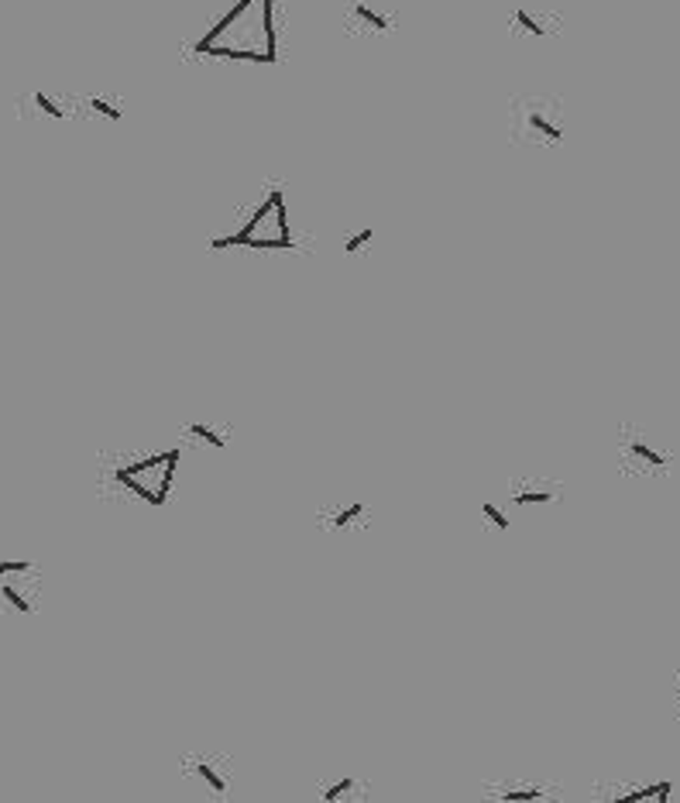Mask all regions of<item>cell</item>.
I'll list each match as a JSON object with an SVG mask.
<instances>
[{"mask_svg":"<svg viewBox=\"0 0 680 803\" xmlns=\"http://www.w3.org/2000/svg\"><path fill=\"white\" fill-rule=\"evenodd\" d=\"M0 611L38 615V567L25 573H0Z\"/></svg>","mask_w":680,"mask_h":803,"instance_id":"1","label":"cell"},{"mask_svg":"<svg viewBox=\"0 0 680 803\" xmlns=\"http://www.w3.org/2000/svg\"><path fill=\"white\" fill-rule=\"evenodd\" d=\"M516 114H519V134H529L533 141H550V145H560L564 141V128H560V121L557 117H550L547 114V106L540 104V100H526V104L516 106Z\"/></svg>","mask_w":680,"mask_h":803,"instance_id":"2","label":"cell"},{"mask_svg":"<svg viewBox=\"0 0 680 803\" xmlns=\"http://www.w3.org/2000/svg\"><path fill=\"white\" fill-rule=\"evenodd\" d=\"M316 525L327 532H351V529H368L371 525V512L365 501H351V505H334L323 508L316 515Z\"/></svg>","mask_w":680,"mask_h":803,"instance_id":"3","label":"cell"},{"mask_svg":"<svg viewBox=\"0 0 680 803\" xmlns=\"http://www.w3.org/2000/svg\"><path fill=\"white\" fill-rule=\"evenodd\" d=\"M179 766H183V773H193V776L203 779V783L210 786V793H213L217 800H227V797H231V779L217 773L213 759H207V755H183V762H179Z\"/></svg>","mask_w":680,"mask_h":803,"instance_id":"4","label":"cell"},{"mask_svg":"<svg viewBox=\"0 0 680 803\" xmlns=\"http://www.w3.org/2000/svg\"><path fill=\"white\" fill-rule=\"evenodd\" d=\"M509 498H512L516 508H533V505H550V501H557V498H560V488L550 484V481H516L512 491H509Z\"/></svg>","mask_w":680,"mask_h":803,"instance_id":"5","label":"cell"},{"mask_svg":"<svg viewBox=\"0 0 680 803\" xmlns=\"http://www.w3.org/2000/svg\"><path fill=\"white\" fill-rule=\"evenodd\" d=\"M622 460H639V464H646V467H667V457L656 453L639 433H626L622 436Z\"/></svg>","mask_w":680,"mask_h":803,"instance_id":"6","label":"cell"},{"mask_svg":"<svg viewBox=\"0 0 680 803\" xmlns=\"http://www.w3.org/2000/svg\"><path fill=\"white\" fill-rule=\"evenodd\" d=\"M196 52H203V55H213V59H244V62H275L268 52H248V49H237V45H217V42H210V45H196Z\"/></svg>","mask_w":680,"mask_h":803,"instance_id":"7","label":"cell"},{"mask_svg":"<svg viewBox=\"0 0 680 803\" xmlns=\"http://www.w3.org/2000/svg\"><path fill=\"white\" fill-rule=\"evenodd\" d=\"M492 800H547L550 793L543 790V786H488L485 790Z\"/></svg>","mask_w":680,"mask_h":803,"instance_id":"8","label":"cell"},{"mask_svg":"<svg viewBox=\"0 0 680 803\" xmlns=\"http://www.w3.org/2000/svg\"><path fill=\"white\" fill-rule=\"evenodd\" d=\"M358 790H365L361 783L354 776H344L337 779V783H330V786H323L320 793H323V800L327 803H337V800H354V797H365V793H358Z\"/></svg>","mask_w":680,"mask_h":803,"instance_id":"9","label":"cell"},{"mask_svg":"<svg viewBox=\"0 0 680 803\" xmlns=\"http://www.w3.org/2000/svg\"><path fill=\"white\" fill-rule=\"evenodd\" d=\"M186 436H196V440H203V443H210V446H217V450H224L227 446V429H217V426H203V422H189L183 429Z\"/></svg>","mask_w":680,"mask_h":803,"instance_id":"10","label":"cell"},{"mask_svg":"<svg viewBox=\"0 0 680 803\" xmlns=\"http://www.w3.org/2000/svg\"><path fill=\"white\" fill-rule=\"evenodd\" d=\"M354 18H361V21L371 25L375 31H389V27H395L392 14H378V11H371L368 4H361V0H354Z\"/></svg>","mask_w":680,"mask_h":803,"instance_id":"11","label":"cell"},{"mask_svg":"<svg viewBox=\"0 0 680 803\" xmlns=\"http://www.w3.org/2000/svg\"><path fill=\"white\" fill-rule=\"evenodd\" d=\"M31 104L38 106V110H42V114H49V117H52V121H66V117H69V110H62V106L55 104L52 97H45V93H42V90H35V93H31Z\"/></svg>","mask_w":680,"mask_h":803,"instance_id":"12","label":"cell"},{"mask_svg":"<svg viewBox=\"0 0 680 803\" xmlns=\"http://www.w3.org/2000/svg\"><path fill=\"white\" fill-rule=\"evenodd\" d=\"M262 27H265V52L272 55V59H279V55H275V25H272V0H262Z\"/></svg>","mask_w":680,"mask_h":803,"instance_id":"13","label":"cell"},{"mask_svg":"<svg viewBox=\"0 0 680 803\" xmlns=\"http://www.w3.org/2000/svg\"><path fill=\"white\" fill-rule=\"evenodd\" d=\"M512 21H516V25L523 27V31H529V35H547V27H543V21H540V18H533V14H529V7H516Z\"/></svg>","mask_w":680,"mask_h":803,"instance_id":"14","label":"cell"},{"mask_svg":"<svg viewBox=\"0 0 680 803\" xmlns=\"http://www.w3.org/2000/svg\"><path fill=\"white\" fill-rule=\"evenodd\" d=\"M481 515L488 518V522H492V525H495L498 532H509V525H512V522H509V518H505V512H502V508H498V505H492V501H488V505H485V508H481Z\"/></svg>","mask_w":680,"mask_h":803,"instance_id":"15","label":"cell"},{"mask_svg":"<svg viewBox=\"0 0 680 803\" xmlns=\"http://www.w3.org/2000/svg\"><path fill=\"white\" fill-rule=\"evenodd\" d=\"M371 237H375V227H365V231H358L354 237H347V240H344V251H347V255L361 251V247H365V244L371 240Z\"/></svg>","mask_w":680,"mask_h":803,"instance_id":"16","label":"cell"},{"mask_svg":"<svg viewBox=\"0 0 680 803\" xmlns=\"http://www.w3.org/2000/svg\"><path fill=\"white\" fill-rule=\"evenodd\" d=\"M90 106H93L97 114H104L107 121H114V124H117V121L124 117V110H117L114 104H107V100H100V97H93V100H90Z\"/></svg>","mask_w":680,"mask_h":803,"instance_id":"17","label":"cell"},{"mask_svg":"<svg viewBox=\"0 0 680 803\" xmlns=\"http://www.w3.org/2000/svg\"><path fill=\"white\" fill-rule=\"evenodd\" d=\"M25 570H35L31 560H0V573H25Z\"/></svg>","mask_w":680,"mask_h":803,"instance_id":"18","label":"cell"},{"mask_svg":"<svg viewBox=\"0 0 680 803\" xmlns=\"http://www.w3.org/2000/svg\"><path fill=\"white\" fill-rule=\"evenodd\" d=\"M677 690H680V680H677Z\"/></svg>","mask_w":680,"mask_h":803,"instance_id":"19","label":"cell"}]
</instances>
